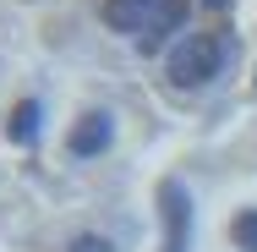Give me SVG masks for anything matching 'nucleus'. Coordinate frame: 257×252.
<instances>
[{
	"mask_svg": "<svg viewBox=\"0 0 257 252\" xmlns=\"http://www.w3.org/2000/svg\"><path fill=\"white\" fill-rule=\"evenodd\" d=\"M224 71V39L219 33H186L170 50V82L175 88H203Z\"/></svg>",
	"mask_w": 257,
	"mask_h": 252,
	"instance_id": "nucleus-1",
	"label": "nucleus"
},
{
	"mask_svg": "<svg viewBox=\"0 0 257 252\" xmlns=\"http://www.w3.org/2000/svg\"><path fill=\"white\" fill-rule=\"evenodd\" d=\"M159 208H164V252H186L192 247V198L181 181L159 187Z\"/></svg>",
	"mask_w": 257,
	"mask_h": 252,
	"instance_id": "nucleus-2",
	"label": "nucleus"
},
{
	"mask_svg": "<svg viewBox=\"0 0 257 252\" xmlns=\"http://www.w3.org/2000/svg\"><path fill=\"white\" fill-rule=\"evenodd\" d=\"M159 11H164V0H104V22L115 33H137V39L154 28Z\"/></svg>",
	"mask_w": 257,
	"mask_h": 252,
	"instance_id": "nucleus-3",
	"label": "nucleus"
},
{
	"mask_svg": "<svg viewBox=\"0 0 257 252\" xmlns=\"http://www.w3.org/2000/svg\"><path fill=\"white\" fill-rule=\"evenodd\" d=\"M109 137H115V121H109V115H82V121H77V126H71V137H66V148L77 153V159H93V153H104L109 148Z\"/></svg>",
	"mask_w": 257,
	"mask_h": 252,
	"instance_id": "nucleus-4",
	"label": "nucleus"
},
{
	"mask_svg": "<svg viewBox=\"0 0 257 252\" xmlns=\"http://www.w3.org/2000/svg\"><path fill=\"white\" fill-rule=\"evenodd\" d=\"M186 11H192V0H164V11H159V17H154V28L143 33V50L154 55L159 44H164V39L175 33V28H186Z\"/></svg>",
	"mask_w": 257,
	"mask_h": 252,
	"instance_id": "nucleus-5",
	"label": "nucleus"
},
{
	"mask_svg": "<svg viewBox=\"0 0 257 252\" xmlns=\"http://www.w3.org/2000/svg\"><path fill=\"white\" fill-rule=\"evenodd\" d=\"M39 115H44L39 99H22L11 110V121H6V137H11V143H33V137H39Z\"/></svg>",
	"mask_w": 257,
	"mask_h": 252,
	"instance_id": "nucleus-6",
	"label": "nucleus"
},
{
	"mask_svg": "<svg viewBox=\"0 0 257 252\" xmlns=\"http://www.w3.org/2000/svg\"><path fill=\"white\" fill-rule=\"evenodd\" d=\"M230 236H235V247H241V252H257V208H252V214H241V219L230 225Z\"/></svg>",
	"mask_w": 257,
	"mask_h": 252,
	"instance_id": "nucleus-7",
	"label": "nucleus"
},
{
	"mask_svg": "<svg viewBox=\"0 0 257 252\" xmlns=\"http://www.w3.org/2000/svg\"><path fill=\"white\" fill-rule=\"evenodd\" d=\"M71 252H109V241H104V236H77Z\"/></svg>",
	"mask_w": 257,
	"mask_h": 252,
	"instance_id": "nucleus-8",
	"label": "nucleus"
}]
</instances>
